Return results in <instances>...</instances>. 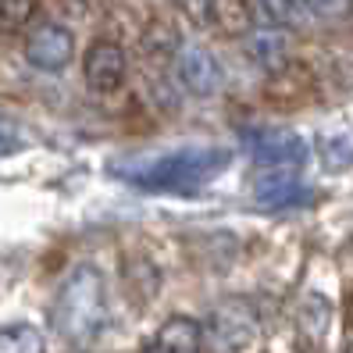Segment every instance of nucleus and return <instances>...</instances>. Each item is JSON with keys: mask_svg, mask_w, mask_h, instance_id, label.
I'll return each instance as SVG.
<instances>
[{"mask_svg": "<svg viewBox=\"0 0 353 353\" xmlns=\"http://www.w3.org/2000/svg\"><path fill=\"white\" fill-rule=\"evenodd\" d=\"M254 196L264 211H285V207L310 203V185L296 175V168H275L257 179Z\"/></svg>", "mask_w": 353, "mask_h": 353, "instance_id": "nucleus-5", "label": "nucleus"}, {"mask_svg": "<svg viewBox=\"0 0 353 353\" xmlns=\"http://www.w3.org/2000/svg\"><path fill=\"white\" fill-rule=\"evenodd\" d=\"M246 54H250V61L257 68L264 72H279L285 65L289 57V47H285V36L282 29H268L261 26L257 32H250V39H246Z\"/></svg>", "mask_w": 353, "mask_h": 353, "instance_id": "nucleus-10", "label": "nucleus"}, {"mask_svg": "<svg viewBox=\"0 0 353 353\" xmlns=\"http://www.w3.org/2000/svg\"><path fill=\"white\" fill-rule=\"evenodd\" d=\"M346 353H353V343H350V346H346Z\"/></svg>", "mask_w": 353, "mask_h": 353, "instance_id": "nucleus-18", "label": "nucleus"}, {"mask_svg": "<svg viewBox=\"0 0 353 353\" xmlns=\"http://www.w3.org/2000/svg\"><path fill=\"white\" fill-rule=\"evenodd\" d=\"M307 14H318V18H346L353 14V0H303Z\"/></svg>", "mask_w": 353, "mask_h": 353, "instance_id": "nucleus-16", "label": "nucleus"}, {"mask_svg": "<svg viewBox=\"0 0 353 353\" xmlns=\"http://www.w3.org/2000/svg\"><path fill=\"white\" fill-rule=\"evenodd\" d=\"M0 353H47L43 332L32 325H8L0 328Z\"/></svg>", "mask_w": 353, "mask_h": 353, "instance_id": "nucleus-13", "label": "nucleus"}, {"mask_svg": "<svg viewBox=\"0 0 353 353\" xmlns=\"http://www.w3.org/2000/svg\"><path fill=\"white\" fill-rule=\"evenodd\" d=\"M22 150V136L14 132V125L0 121V154H18Z\"/></svg>", "mask_w": 353, "mask_h": 353, "instance_id": "nucleus-17", "label": "nucleus"}, {"mask_svg": "<svg viewBox=\"0 0 353 353\" xmlns=\"http://www.w3.org/2000/svg\"><path fill=\"white\" fill-rule=\"evenodd\" d=\"M228 164H232V150L228 147H179L154 157L118 161L114 172L125 182L150 193H196L200 185L218 179Z\"/></svg>", "mask_w": 353, "mask_h": 353, "instance_id": "nucleus-1", "label": "nucleus"}, {"mask_svg": "<svg viewBox=\"0 0 353 353\" xmlns=\"http://www.w3.org/2000/svg\"><path fill=\"white\" fill-rule=\"evenodd\" d=\"M26 57L39 72H65L75 57V36L61 22H39L26 39Z\"/></svg>", "mask_w": 353, "mask_h": 353, "instance_id": "nucleus-4", "label": "nucleus"}, {"mask_svg": "<svg viewBox=\"0 0 353 353\" xmlns=\"http://www.w3.org/2000/svg\"><path fill=\"white\" fill-rule=\"evenodd\" d=\"M179 79L193 97H214L221 86V68L211 50H203L196 43L179 50Z\"/></svg>", "mask_w": 353, "mask_h": 353, "instance_id": "nucleus-6", "label": "nucleus"}, {"mask_svg": "<svg viewBox=\"0 0 353 353\" xmlns=\"http://www.w3.org/2000/svg\"><path fill=\"white\" fill-rule=\"evenodd\" d=\"M54 325L75 346H90L103 336V328L111 325V310L108 285H103V275L97 268H75L68 275L54 307Z\"/></svg>", "mask_w": 353, "mask_h": 353, "instance_id": "nucleus-2", "label": "nucleus"}, {"mask_svg": "<svg viewBox=\"0 0 353 353\" xmlns=\"http://www.w3.org/2000/svg\"><path fill=\"white\" fill-rule=\"evenodd\" d=\"M200 346H203V325L185 314H175L157 328V336L147 343V353H200Z\"/></svg>", "mask_w": 353, "mask_h": 353, "instance_id": "nucleus-9", "label": "nucleus"}, {"mask_svg": "<svg viewBox=\"0 0 353 353\" xmlns=\"http://www.w3.org/2000/svg\"><path fill=\"white\" fill-rule=\"evenodd\" d=\"M193 14L200 26H211L225 36H243L254 26V14L243 0H196Z\"/></svg>", "mask_w": 353, "mask_h": 353, "instance_id": "nucleus-8", "label": "nucleus"}, {"mask_svg": "<svg viewBox=\"0 0 353 353\" xmlns=\"http://www.w3.org/2000/svg\"><path fill=\"white\" fill-rule=\"evenodd\" d=\"M243 150L264 168H300L310 157L307 139L293 129H243Z\"/></svg>", "mask_w": 353, "mask_h": 353, "instance_id": "nucleus-3", "label": "nucleus"}, {"mask_svg": "<svg viewBox=\"0 0 353 353\" xmlns=\"http://www.w3.org/2000/svg\"><path fill=\"white\" fill-rule=\"evenodd\" d=\"M321 157L328 168H343V164H353V132H336L321 139Z\"/></svg>", "mask_w": 353, "mask_h": 353, "instance_id": "nucleus-14", "label": "nucleus"}, {"mask_svg": "<svg viewBox=\"0 0 353 353\" xmlns=\"http://www.w3.org/2000/svg\"><path fill=\"white\" fill-rule=\"evenodd\" d=\"M36 11V0H0V29H22Z\"/></svg>", "mask_w": 353, "mask_h": 353, "instance_id": "nucleus-15", "label": "nucleus"}, {"mask_svg": "<svg viewBox=\"0 0 353 353\" xmlns=\"http://www.w3.org/2000/svg\"><path fill=\"white\" fill-rule=\"evenodd\" d=\"M254 22L268 29H300L307 22L303 0H254Z\"/></svg>", "mask_w": 353, "mask_h": 353, "instance_id": "nucleus-11", "label": "nucleus"}, {"mask_svg": "<svg viewBox=\"0 0 353 353\" xmlns=\"http://www.w3.org/2000/svg\"><path fill=\"white\" fill-rule=\"evenodd\" d=\"M82 68H86L90 90L111 93V90L121 86V79H125V50H121L118 43H111V39H97V43L90 47Z\"/></svg>", "mask_w": 353, "mask_h": 353, "instance_id": "nucleus-7", "label": "nucleus"}, {"mask_svg": "<svg viewBox=\"0 0 353 353\" xmlns=\"http://www.w3.org/2000/svg\"><path fill=\"white\" fill-rule=\"evenodd\" d=\"M211 339H214L218 350L228 353V350H243L246 343L254 339V332L239 314H225V310H218V314L211 318Z\"/></svg>", "mask_w": 353, "mask_h": 353, "instance_id": "nucleus-12", "label": "nucleus"}]
</instances>
